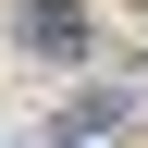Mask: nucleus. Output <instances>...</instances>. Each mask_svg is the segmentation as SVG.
<instances>
[{
    "label": "nucleus",
    "instance_id": "1",
    "mask_svg": "<svg viewBox=\"0 0 148 148\" xmlns=\"http://www.w3.org/2000/svg\"><path fill=\"white\" fill-rule=\"evenodd\" d=\"M25 37H37V49H74L86 25H74V0H37V12H25Z\"/></svg>",
    "mask_w": 148,
    "mask_h": 148
}]
</instances>
